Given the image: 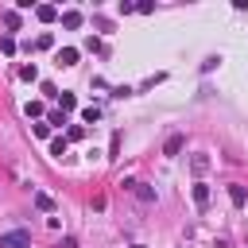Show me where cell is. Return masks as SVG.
I'll list each match as a JSON object with an SVG mask.
<instances>
[{
	"instance_id": "4fadbf2b",
	"label": "cell",
	"mask_w": 248,
	"mask_h": 248,
	"mask_svg": "<svg viewBox=\"0 0 248 248\" xmlns=\"http://www.w3.org/2000/svg\"><path fill=\"white\" fill-rule=\"evenodd\" d=\"M19 78H23V81H39V70H35V66H23Z\"/></svg>"
},
{
	"instance_id": "7a4b0ae2",
	"label": "cell",
	"mask_w": 248,
	"mask_h": 248,
	"mask_svg": "<svg viewBox=\"0 0 248 248\" xmlns=\"http://www.w3.org/2000/svg\"><path fill=\"white\" fill-rule=\"evenodd\" d=\"M81 23H85V16H81L78 8H66V12H62V27H66V31H78Z\"/></svg>"
},
{
	"instance_id": "2e32d148",
	"label": "cell",
	"mask_w": 248,
	"mask_h": 248,
	"mask_svg": "<svg viewBox=\"0 0 248 248\" xmlns=\"http://www.w3.org/2000/svg\"><path fill=\"white\" fill-rule=\"evenodd\" d=\"M35 46H43V50H46V46H54V35H50V31H46V35H39V39H35Z\"/></svg>"
},
{
	"instance_id": "52a82bcc",
	"label": "cell",
	"mask_w": 248,
	"mask_h": 248,
	"mask_svg": "<svg viewBox=\"0 0 248 248\" xmlns=\"http://www.w3.org/2000/svg\"><path fill=\"white\" fill-rule=\"evenodd\" d=\"M229 202H232V205L240 209V205L248 202V194H244V186H236V182H232V186H229Z\"/></svg>"
},
{
	"instance_id": "5b68a950",
	"label": "cell",
	"mask_w": 248,
	"mask_h": 248,
	"mask_svg": "<svg viewBox=\"0 0 248 248\" xmlns=\"http://www.w3.org/2000/svg\"><path fill=\"white\" fill-rule=\"evenodd\" d=\"M58 66H78V46H62L58 50Z\"/></svg>"
},
{
	"instance_id": "d6986e66",
	"label": "cell",
	"mask_w": 248,
	"mask_h": 248,
	"mask_svg": "<svg viewBox=\"0 0 248 248\" xmlns=\"http://www.w3.org/2000/svg\"><path fill=\"white\" fill-rule=\"evenodd\" d=\"M54 248H78V240H74V236H62V240H58Z\"/></svg>"
},
{
	"instance_id": "5bb4252c",
	"label": "cell",
	"mask_w": 248,
	"mask_h": 248,
	"mask_svg": "<svg viewBox=\"0 0 248 248\" xmlns=\"http://www.w3.org/2000/svg\"><path fill=\"white\" fill-rule=\"evenodd\" d=\"M70 108H78V97L74 93H62V112H70Z\"/></svg>"
},
{
	"instance_id": "ba28073f",
	"label": "cell",
	"mask_w": 248,
	"mask_h": 248,
	"mask_svg": "<svg viewBox=\"0 0 248 248\" xmlns=\"http://www.w3.org/2000/svg\"><path fill=\"white\" fill-rule=\"evenodd\" d=\"M182 143H186L182 136H170V140L163 143V155H178V151H182Z\"/></svg>"
},
{
	"instance_id": "30bf717a",
	"label": "cell",
	"mask_w": 248,
	"mask_h": 248,
	"mask_svg": "<svg viewBox=\"0 0 248 248\" xmlns=\"http://www.w3.org/2000/svg\"><path fill=\"white\" fill-rule=\"evenodd\" d=\"M81 120H85V124H97V120H101V108H97V105L81 108Z\"/></svg>"
},
{
	"instance_id": "e0dca14e",
	"label": "cell",
	"mask_w": 248,
	"mask_h": 248,
	"mask_svg": "<svg viewBox=\"0 0 248 248\" xmlns=\"http://www.w3.org/2000/svg\"><path fill=\"white\" fill-rule=\"evenodd\" d=\"M27 116H43V101H31L27 105Z\"/></svg>"
},
{
	"instance_id": "ac0fdd59",
	"label": "cell",
	"mask_w": 248,
	"mask_h": 248,
	"mask_svg": "<svg viewBox=\"0 0 248 248\" xmlns=\"http://www.w3.org/2000/svg\"><path fill=\"white\" fill-rule=\"evenodd\" d=\"M205 167H209V159H205V155H194V170H198V174H202V170H205Z\"/></svg>"
},
{
	"instance_id": "6da1fadb",
	"label": "cell",
	"mask_w": 248,
	"mask_h": 248,
	"mask_svg": "<svg viewBox=\"0 0 248 248\" xmlns=\"http://www.w3.org/2000/svg\"><path fill=\"white\" fill-rule=\"evenodd\" d=\"M27 244H31V232L27 229H12V232L0 236V248H27Z\"/></svg>"
},
{
	"instance_id": "277c9868",
	"label": "cell",
	"mask_w": 248,
	"mask_h": 248,
	"mask_svg": "<svg viewBox=\"0 0 248 248\" xmlns=\"http://www.w3.org/2000/svg\"><path fill=\"white\" fill-rule=\"evenodd\" d=\"M35 16H39L43 23H54V19H58V8H54V4H35Z\"/></svg>"
},
{
	"instance_id": "8fae6325",
	"label": "cell",
	"mask_w": 248,
	"mask_h": 248,
	"mask_svg": "<svg viewBox=\"0 0 248 248\" xmlns=\"http://www.w3.org/2000/svg\"><path fill=\"white\" fill-rule=\"evenodd\" d=\"M4 23H8V31H19V12H16V8L4 12Z\"/></svg>"
},
{
	"instance_id": "8992f818",
	"label": "cell",
	"mask_w": 248,
	"mask_h": 248,
	"mask_svg": "<svg viewBox=\"0 0 248 248\" xmlns=\"http://www.w3.org/2000/svg\"><path fill=\"white\" fill-rule=\"evenodd\" d=\"M194 205H198V209H205V205H209V186H205V182H198V186H194Z\"/></svg>"
},
{
	"instance_id": "3957f363",
	"label": "cell",
	"mask_w": 248,
	"mask_h": 248,
	"mask_svg": "<svg viewBox=\"0 0 248 248\" xmlns=\"http://www.w3.org/2000/svg\"><path fill=\"white\" fill-rule=\"evenodd\" d=\"M124 186H128V190H132V194H136V198H140V202H147V205H151V202H155V190H151V186H147V182H124Z\"/></svg>"
},
{
	"instance_id": "9a60e30c",
	"label": "cell",
	"mask_w": 248,
	"mask_h": 248,
	"mask_svg": "<svg viewBox=\"0 0 248 248\" xmlns=\"http://www.w3.org/2000/svg\"><path fill=\"white\" fill-rule=\"evenodd\" d=\"M50 155H58V159H62V155H66V140H62V136H58V140H54V143H50Z\"/></svg>"
},
{
	"instance_id": "7c38bea8",
	"label": "cell",
	"mask_w": 248,
	"mask_h": 248,
	"mask_svg": "<svg viewBox=\"0 0 248 248\" xmlns=\"http://www.w3.org/2000/svg\"><path fill=\"white\" fill-rule=\"evenodd\" d=\"M0 50H4V54H16V39L4 35V39H0Z\"/></svg>"
},
{
	"instance_id": "9c48e42d",
	"label": "cell",
	"mask_w": 248,
	"mask_h": 248,
	"mask_svg": "<svg viewBox=\"0 0 248 248\" xmlns=\"http://www.w3.org/2000/svg\"><path fill=\"white\" fill-rule=\"evenodd\" d=\"M35 209L50 213V209H54V198H50V194H35Z\"/></svg>"
}]
</instances>
